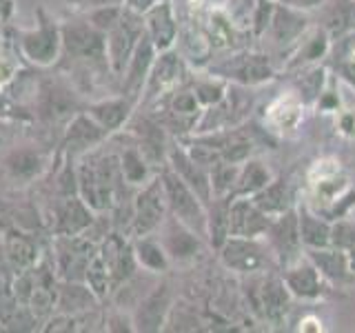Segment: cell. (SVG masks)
Wrapping results in <instances>:
<instances>
[{
	"instance_id": "cell-39",
	"label": "cell",
	"mask_w": 355,
	"mask_h": 333,
	"mask_svg": "<svg viewBox=\"0 0 355 333\" xmlns=\"http://www.w3.org/2000/svg\"><path fill=\"white\" fill-rule=\"evenodd\" d=\"M271 180H273V173H271L269 166L258 158H249L247 162L240 164V173H238L236 189H233V198H238V196L251 198L253 194H258L260 189H264Z\"/></svg>"
},
{
	"instance_id": "cell-28",
	"label": "cell",
	"mask_w": 355,
	"mask_h": 333,
	"mask_svg": "<svg viewBox=\"0 0 355 333\" xmlns=\"http://www.w3.org/2000/svg\"><path fill=\"white\" fill-rule=\"evenodd\" d=\"M142 16H144V33L153 42V47L158 51L173 49L178 44V38H180V25H178V16L171 0H162V3L153 5Z\"/></svg>"
},
{
	"instance_id": "cell-12",
	"label": "cell",
	"mask_w": 355,
	"mask_h": 333,
	"mask_svg": "<svg viewBox=\"0 0 355 333\" xmlns=\"http://www.w3.org/2000/svg\"><path fill=\"white\" fill-rule=\"evenodd\" d=\"M166 214H169V207H166L164 185H162L160 171H158L147 185L136 189V194H133L131 238L155 233L164 222Z\"/></svg>"
},
{
	"instance_id": "cell-30",
	"label": "cell",
	"mask_w": 355,
	"mask_h": 333,
	"mask_svg": "<svg viewBox=\"0 0 355 333\" xmlns=\"http://www.w3.org/2000/svg\"><path fill=\"white\" fill-rule=\"evenodd\" d=\"M306 258L318 266V271L324 275V280L333 289H347L355 282V273L349 266L347 251L340 247H324V249H304Z\"/></svg>"
},
{
	"instance_id": "cell-16",
	"label": "cell",
	"mask_w": 355,
	"mask_h": 333,
	"mask_svg": "<svg viewBox=\"0 0 355 333\" xmlns=\"http://www.w3.org/2000/svg\"><path fill=\"white\" fill-rule=\"evenodd\" d=\"M266 244L273 253V258L280 269L293 264L304 255V244L300 238V220H297V207L284 211L282 216L271 220L269 231L264 236Z\"/></svg>"
},
{
	"instance_id": "cell-35",
	"label": "cell",
	"mask_w": 355,
	"mask_h": 333,
	"mask_svg": "<svg viewBox=\"0 0 355 333\" xmlns=\"http://www.w3.org/2000/svg\"><path fill=\"white\" fill-rule=\"evenodd\" d=\"M103 302L98 300V296L89 289L87 282H76V280H58V300H55V311L62 314H85L100 307Z\"/></svg>"
},
{
	"instance_id": "cell-37",
	"label": "cell",
	"mask_w": 355,
	"mask_h": 333,
	"mask_svg": "<svg viewBox=\"0 0 355 333\" xmlns=\"http://www.w3.org/2000/svg\"><path fill=\"white\" fill-rule=\"evenodd\" d=\"M291 76V89L302 98V103L306 107H313L315 100L320 98L322 89H324L331 69L327 65H313V67H304V69L288 74Z\"/></svg>"
},
{
	"instance_id": "cell-47",
	"label": "cell",
	"mask_w": 355,
	"mask_h": 333,
	"mask_svg": "<svg viewBox=\"0 0 355 333\" xmlns=\"http://www.w3.org/2000/svg\"><path fill=\"white\" fill-rule=\"evenodd\" d=\"M277 3H282V5H288V7H293V9H300V11H315L320 9L322 5L327 3V0H277Z\"/></svg>"
},
{
	"instance_id": "cell-41",
	"label": "cell",
	"mask_w": 355,
	"mask_h": 333,
	"mask_svg": "<svg viewBox=\"0 0 355 333\" xmlns=\"http://www.w3.org/2000/svg\"><path fill=\"white\" fill-rule=\"evenodd\" d=\"M85 282L98 296V300L103 305L111 298V291H114V280H111V273L107 269L105 260L100 258V253H96L92 258V262H89L87 273H85Z\"/></svg>"
},
{
	"instance_id": "cell-9",
	"label": "cell",
	"mask_w": 355,
	"mask_h": 333,
	"mask_svg": "<svg viewBox=\"0 0 355 333\" xmlns=\"http://www.w3.org/2000/svg\"><path fill=\"white\" fill-rule=\"evenodd\" d=\"M98 253V242L83 233L78 236H51V262L58 280L85 282L87 266Z\"/></svg>"
},
{
	"instance_id": "cell-33",
	"label": "cell",
	"mask_w": 355,
	"mask_h": 333,
	"mask_svg": "<svg viewBox=\"0 0 355 333\" xmlns=\"http://www.w3.org/2000/svg\"><path fill=\"white\" fill-rule=\"evenodd\" d=\"M131 247H133V255H136L140 271L151 273V275H166L171 271V260L155 233L131 238Z\"/></svg>"
},
{
	"instance_id": "cell-2",
	"label": "cell",
	"mask_w": 355,
	"mask_h": 333,
	"mask_svg": "<svg viewBox=\"0 0 355 333\" xmlns=\"http://www.w3.org/2000/svg\"><path fill=\"white\" fill-rule=\"evenodd\" d=\"M55 153L40 142H16L0 155V178L11 189H25L40 182L42 176L51 169Z\"/></svg>"
},
{
	"instance_id": "cell-45",
	"label": "cell",
	"mask_w": 355,
	"mask_h": 333,
	"mask_svg": "<svg viewBox=\"0 0 355 333\" xmlns=\"http://www.w3.org/2000/svg\"><path fill=\"white\" fill-rule=\"evenodd\" d=\"M331 244H333V247H340V249L355 247V220L351 216L333 222Z\"/></svg>"
},
{
	"instance_id": "cell-38",
	"label": "cell",
	"mask_w": 355,
	"mask_h": 333,
	"mask_svg": "<svg viewBox=\"0 0 355 333\" xmlns=\"http://www.w3.org/2000/svg\"><path fill=\"white\" fill-rule=\"evenodd\" d=\"M233 196L211 198L207 205V242L209 247L218 251L229 238V205Z\"/></svg>"
},
{
	"instance_id": "cell-23",
	"label": "cell",
	"mask_w": 355,
	"mask_h": 333,
	"mask_svg": "<svg viewBox=\"0 0 355 333\" xmlns=\"http://www.w3.org/2000/svg\"><path fill=\"white\" fill-rule=\"evenodd\" d=\"M166 166H169L171 171L178 173V178L189 187L193 189L196 196L202 200L205 205L211 203V198H214V191H211V176L209 171L205 169L202 164H198L189 151L184 149V144L171 136V142H169V151H166Z\"/></svg>"
},
{
	"instance_id": "cell-32",
	"label": "cell",
	"mask_w": 355,
	"mask_h": 333,
	"mask_svg": "<svg viewBox=\"0 0 355 333\" xmlns=\"http://www.w3.org/2000/svg\"><path fill=\"white\" fill-rule=\"evenodd\" d=\"M251 200L258 205L271 220L282 216L284 211L297 207V187L288 180V176H273V180L260 189L258 194H253Z\"/></svg>"
},
{
	"instance_id": "cell-6",
	"label": "cell",
	"mask_w": 355,
	"mask_h": 333,
	"mask_svg": "<svg viewBox=\"0 0 355 333\" xmlns=\"http://www.w3.org/2000/svg\"><path fill=\"white\" fill-rule=\"evenodd\" d=\"M351 189L349 173L338 158H320L306 171V205L315 211L327 209Z\"/></svg>"
},
{
	"instance_id": "cell-20",
	"label": "cell",
	"mask_w": 355,
	"mask_h": 333,
	"mask_svg": "<svg viewBox=\"0 0 355 333\" xmlns=\"http://www.w3.org/2000/svg\"><path fill=\"white\" fill-rule=\"evenodd\" d=\"M280 271L291 296L302 300V302H315V300L327 298L333 291V287L324 280V275L318 271V266L306 258V253Z\"/></svg>"
},
{
	"instance_id": "cell-43",
	"label": "cell",
	"mask_w": 355,
	"mask_h": 333,
	"mask_svg": "<svg viewBox=\"0 0 355 333\" xmlns=\"http://www.w3.org/2000/svg\"><path fill=\"white\" fill-rule=\"evenodd\" d=\"M122 9H125V5H107V7H98V9H92V11H85V14H80V16H85L98 31L107 33L120 20Z\"/></svg>"
},
{
	"instance_id": "cell-24",
	"label": "cell",
	"mask_w": 355,
	"mask_h": 333,
	"mask_svg": "<svg viewBox=\"0 0 355 333\" xmlns=\"http://www.w3.org/2000/svg\"><path fill=\"white\" fill-rule=\"evenodd\" d=\"M155 56H158V49L153 47V42L149 40L147 33H142L140 42L136 44V49H133L131 58L127 62L125 74L120 76L118 94L129 98L131 103L140 105V98H142V92H144V85H147V78H149V71L153 67Z\"/></svg>"
},
{
	"instance_id": "cell-8",
	"label": "cell",
	"mask_w": 355,
	"mask_h": 333,
	"mask_svg": "<svg viewBox=\"0 0 355 333\" xmlns=\"http://www.w3.org/2000/svg\"><path fill=\"white\" fill-rule=\"evenodd\" d=\"M189 80H191V69H189V62L184 60V56L180 51L175 47L166 51H158L138 107L153 105L155 100H160L162 96L173 92V89L187 85Z\"/></svg>"
},
{
	"instance_id": "cell-10",
	"label": "cell",
	"mask_w": 355,
	"mask_h": 333,
	"mask_svg": "<svg viewBox=\"0 0 355 333\" xmlns=\"http://www.w3.org/2000/svg\"><path fill=\"white\" fill-rule=\"evenodd\" d=\"M142 33H144V16L129 7L122 9L120 20L105 33L107 62L111 74L118 78V87H120V76L125 74L127 62L133 49H136V44L140 42Z\"/></svg>"
},
{
	"instance_id": "cell-48",
	"label": "cell",
	"mask_w": 355,
	"mask_h": 333,
	"mask_svg": "<svg viewBox=\"0 0 355 333\" xmlns=\"http://www.w3.org/2000/svg\"><path fill=\"white\" fill-rule=\"evenodd\" d=\"M297 331H315V333H320V331H324V327H322V320L318 318V316H302V320H300V327H297Z\"/></svg>"
},
{
	"instance_id": "cell-4",
	"label": "cell",
	"mask_w": 355,
	"mask_h": 333,
	"mask_svg": "<svg viewBox=\"0 0 355 333\" xmlns=\"http://www.w3.org/2000/svg\"><path fill=\"white\" fill-rule=\"evenodd\" d=\"M205 71L242 87H262L277 78V67L269 53L247 49L233 51L218 62H209Z\"/></svg>"
},
{
	"instance_id": "cell-44",
	"label": "cell",
	"mask_w": 355,
	"mask_h": 333,
	"mask_svg": "<svg viewBox=\"0 0 355 333\" xmlns=\"http://www.w3.org/2000/svg\"><path fill=\"white\" fill-rule=\"evenodd\" d=\"M273 9H275V0H255V5L251 9V22H249L251 33L255 38H262L266 29H269Z\"/></svg>"
},
{
	"instance_id": "cell-19",
	"label": "cell",
	"mask_w": 355,
	"mask_h": 333,
	"mask_svg": "<svg viewBox=\"0 0 355 333\" xmlns=\"http://www.w3.org/2000/svg\"><path fill=\"white\" fill-rule=\"evenodd\" d=\"M291 291L286 289L282 275H266L255 284V291L249 298L251 309L266 325H284L288 309H291Z\"/></svg>"
},
{
	"instance_id": "cell-26",
	"label": "cell",
	"mask_w": 355,
	"mask_h": 333,
	"mask_svg": "<svg viewBox=\"0 0 355 333\" xmlns=\"http://www.w3.org/2000/svg\"><path fill=\"white\" fill-rule=\"evenodd\" d=\"M98 253H100V258L105 260L107 269L111 273L114 289L120 287L122 282H127L129 278H133L140 271V266L136 262V255H133L131 238L122 236V233H118V231H111L109 236L98 244Z\"/></svg>"
},
{
	"instance_id": "cell-27",
	"label": "cell",
	"mask_w": 355,
	"mask_h": 333,
	"mask_svg": "<svg viewBox=\"0 0 355 333\" xmlns=\"http://www.w3.org/2000/svg\"><path fill=\"white\" fill-rule=\"evenodd\" d=\"M271 218L253 203L249 196H238L229 205V236L236 238H264Z\"/></svg>"
},
{
	"instance_id": "cell-17",
	"label": "cell",
	"mask_w": 355,
	"mask_h": 333,
	"mask_svg": "<svg viewBox=\"0 0 355 333\" xmlns=\"http://www.w3.org/2000/svg\"><path fill=\"white\" fill-rule=\"evenodd\" d=\"M155 236L160 238L162 247L171 260V266L193 264L200 258V253L205 251V242H207L202 236H198L193 229L182 225V222L173 218L171 214H166L164 222L158 227V231H155Z\"/></svg>"
},
{
	"instance_id": "cell-34",
	"label": "cell",
	"mask_w": 355,
	"mask_h": 333,
	"mask_svg": "<svg viewBox=\"0 0 355 333\" xmlns=\"http://www.w3.org/2000/svg\"><path fill=\"white\" fill-rule=\"evenodd\" d=\"M297 220H300V238H302L304 249H324L331 247V231L333 222L327 220L315 209L306 203H297Z\"/></svg>"
},
{
	"instance_id": "cell-14",
	"label": "cell",
	"mask_w": 355,
	"mask_h": 333,
	"mask_svg": "<svg viewBox=\"0 0 355 333\" xmlns=\"http://www.w3.org/2000/svg\"><path fill=\"white\" fill-rule=\"evenodd\" d=\"M94 218L96 214L89 209V205L78 194H73L49 200L44 225L49 227L51 236H78L89 229Z\"/></svg>"
},
{
	"instance_id": "cell-18",
	"label": "cell",
	"mask_w": 355,
	"mask_h": 333,
	"mask_svg": "<svg viewBox=\"0 0 355 333\" xmlns=\"http://www.w3.org/2000/svg\"><path fill=\"white\" fill-rule=\"evenodd\" d=\"M125 131H129V136L136 140L140 151L144 153V158L160 171L166 164V151H169V142H171V133L160 125V120H155L149 111L147 114H142V111L136 114L133 111Z\"/></svg>"
},
{
	"instance_id": "cell-29",
	"label": "cell",
	"mask_w": 355,
	"mask_h": 333,
	"mask_svg": "<svg viewBox=\"0 0 355 333\" xmlns=\"http://www.w3.org/2000/svg\"><path fill=\"white\" fill-rule=\"evenodd\" d=\"M136 109H138V105L131 103V100L125 98L122 94L89 100V103L85 105L87 114L92 116L98 125L109 133V136H114V133L125 129Z\"/></svg>"
},
{
	"instance_id": "cell-36",
	"label": "cell",
	"mask_w": 355,
	"mask_h": 333,
	"mask_svg": "<svg viewBox=\"0 0 355 333\" xmlns=\"http://www.w3.org/2000/svg\"><path fill=\"white\" fill-rule=\"evenodd\" d=\"M324 65L331 74H336L344 85H349L355 92V31L333 40Z\"/></svg>"
},
{
	"instance_id": "cell-49",
	"label": "cell",
	"mask_w": 355,
	"mask_h": 333,
	"mask_svg": "<svg viewBox=\"0 0 355 333\" xmlns=\"http://www.w3.org/2000/svg\"><path fill=\"white\" fill-rule=\"evenodd\" d=\"M158 3H162V0H125V7L138 11V14H144V11L151 9L153 5H158Z\"/></svg>"
},
{
	"instance_id": "cell-3",
	"label": "cell",
	"mask_w": 355,
	"mask_h": 333,
	"mask_svg": "<svg viewBox=\"0 0 355 333\" xmlns=\"http://www.w3.org/2000/svg\"><path fill=\"white\" fill-rule=\"evenodd\" d=\"M18 53L38 69L58 65L62 56V27L44 7L36 11V27L18 31Z\"/></svg>"
},
{
	"instance_id": "cell-13",
	"label": "cell",
	"mask_w": 355,
	"mask_h": 333,
	"mask_svg": "<svg viewBox=\"0 0 355 333\" xmlns=\"http://www.w3.org/2000/svg\"><path fill=\"white\" fill-rule=\"evenodd\" d=\"M175 300H178V296H175L173 284L169 280L155 282L131 311L136 331H144V333L164 331Z\"/></svg>"
},
{
	"instance_id": "cell-50",
	"label": "cell",
	"mask_w": 355,
	"mask_h": 333,
	"mask_svg": "<svg viewBox=\"0 0 355 333\" xmlns=\"http://www.w3.org/2000/svg\"><path fill=\"white\" fill-rule=\"evenodd\" d=\"M347 251V258H349V266H351V271L355 273V247H349V249H344Z\"/></svg>"
},
{
	"instance_id": "cell-5",
	"label": "cell",
	"mask_w": 355,
	"mask_h": 333,
	"mask_svg": "<svg viewBox=\"0 0 355 333\" xmlns=\"http://www.w3.org/2000/svg\"><path fill=\"white\" fill-rule=\"evenodd\" d=\"M253 87H242L229 83L225 98L218 105L202 111L193 133H207V131H220L238 127L251 118V111L255 109V94Z\"/></svg>"
},
{
	"instance_id": "cell-15",
	"label": "cell",
	"mask_w": 355,
	"mask_h": 333,
	"mask_svg": "<svg viewBox=\"0 0 355 333\" xmlns=\"http://www.w3.org/2000/svg\"><path fill=\"white\" fill-rule=\"evenodd\" d=\"M109 138H111L109 133L83 109L67 122V127L60 133L58 151L55 153L62 155V158L78 160V158H83L85 153L94 151L103 142H107Z\"/></svg>"
},
{
	"instance_id": "cell-21",
	"label": "cell",
	"mask_w": 355,
	"mask_h": 333,
	"mask_svg": "<svg viewBox=\"0 0 355 333\" xmlns=\"http://www.w3.org/2000/svg\"><path fill=\"white\" fill-rule=\"evenodd\" d=\"M331 44L333 40L327 33V29H322L320 25L309 27L304 36L282 56V71L293 74V71L304 69V67L324 65L327 56L331 51Z\"/></svg>"
},
{
	"instance_id": "cell-40",
	"label": "cell",
	"mask_w": 355,
	"mask_h": 333,
	"mask_svg": "<svg viewBox=\"0 0 355 333\" xmlns=\"http://www.w3.org/2000/svg\"><path fill=\"white\" fill-rule=\"evenodd\" d=\"M189 85H191L193 94L198 98V103L202 105V109H209V107L218 105L220 100L225 98L227 87H229L227 80H222V78L209 74V71L205 76H191Z\"/></svg>"
},
{
	"instance_id": "cell-11",
	"label": "cell",
	"mask_w": 355,
	"mask_h": 333,
	"mask_svg": "<svg viewBox=\"0 0 355 333\" xmlns=\"http://www.w3.org/2000/svg\"><path fill=\"white\" fill-rule=\"evenodd\" d=\"M222 266L240 275H255L269 269L273 253L264 238H236L229 236L216 251ZM275 260V258H273Z\"/></svg>"
},
{
	"instance_id": "cell-25",
	"label": "cell",
	"mask_w": 355,
	"mask_h": 333,
	"mask_svg": "<svg viewBox=\"0 0 355 333\" xmlns=\"http://www.w3.org/2000/svg\"><path fill=\"white\" fill-rule=\"evenodd\" d=\"M309 27H311V18L306 11L293 9V7L282 5L275 0L271 25L266 29L264 36H269L273 47L284 56L300 38L304 36Z\"/></svg>"
},
{
	"instance_id": "cell-42",
	"label": "cell",
	"mask_w": 355,
	"mask_h": 333,
	"mask_svg": "<svg viewBox=\"0 0 355 333\" xmlns=\"http://www.w3.org/2000/svg\"><path fill=\"white\" fill-rule=\"evenodd\" d=\"M238 173H240V164L233 162H218L214 169L209 171L211 176V191H214V198L220 196H233V189H236L238 182Z\"/></svg>"
},
{
	"instance_id": "cell-46",
	"label": "cell",
	"mask_w": 355,
	"mask_h": 333,
	"mask_svg": "<svg viewBox=\"0 0 355 333\" xmlns=\"http://www.w3.org/2000/svg\"><path fill=\"white\" fill-rule=\"evenodd\" d=\"M105 331H136L133 327V316L127 314L122 307H111L109 314H105Z\"/></svg>"
},
{
	"instance_id": "cell-22",
	"label": "cell",
	"mask_w": 355,
	"mask_h": 333,
	"mask_svg": "<svg viewBox=\"0 0 355 333\" xmlns=\"http://www.w3.org/2000/svg\"><path fill=\"white\" fill-rule=\"evenodd\" d=\"M306 105L302 103L293 89L288 92H282L280 96H275L269 105L264 109L262 116V125L269 129L273 136H291L300 129V125L304 122V114H306Z\"/></svg>"
},
{
	"instance_id": "cell-1",
	"label": "cell",
	"mask_w": 355,
	"mask_h": 333,
	"mask_svg": "<svg viewBox=\"0 0 355 333\" xmlns=\"http://www.w3.org/2000/svg\"><path fill=\"white\" fill-rule=\"evenodd\" d=\"M76 180L78 196L85 200L94 214H107L114 209L118 198L136 191L122 180L118 149L111 138L76 160Z\"/></svg>"
},
{
	"instance_id": "cell-31",
	"label": "cell",
	"mask_w": 355,
	"mask_h": 333,
	"mask_svg": "<svg viewBox=\"0 0 355 333\" xmlns=\"http://www.w3.org/2000/svg\"><path fill=\"white\" fill-rule=\"evenodd\" d=\"M5 260L14 269V273H20L25 269H31L33 264H38L42 260L40 247L36 242V231H25L14 227L11 231L5 233Z\"/></svg>"
},
{
	"instance_id": "cell-7",
	"label": "cell",
	"mask_w": 355,
	"mask_h": 333,
	"mask_svg": "<svg viewBox=\"0 0 355 333\" xmlns=\"http://www.w3.org/2000/svg\"><path fill=\"white\" fill-rule=\"evenodd\" d=\"M160 178L164 185L169 214L207 240V205L196 196L193 189H189L180 178H178V173L171 171L166 164L160 169Z\"/></svg>"
}]
</instances>
